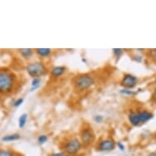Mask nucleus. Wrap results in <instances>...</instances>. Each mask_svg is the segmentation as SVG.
I'll return each instance as SVG.
<instances>
[{
    "instance_id": "412c9836",
    "label": "nucleus",
    "mask_w": 156,
    "mask_h": 156,
    "mask_svg": "<svg viewBox=\"0 0 156 156\" xmlns=\"http://www.w3.org/2000/svg\"><path fill=\"white\" fill-rule=\"evenodd\" d=\"M48 156H68L66 154L63 152V151H56V152H52V153L49 154Z\"/></svg>"
},
{
    "instance_id": "bb28decb",
    "label": "nucleus",
    "mask_w": 156,
    "mask_h": 156,
    "mask_svg": "<svg viewBox=\"0 0 156 156\" xmlns=\"http://www.w3.org/2000/svg\"><path fill=\"white\" fill-rule=\"evenodd\" d=\"M1 102H2V96L0 94V104H1Z\"/></svg>"
},
{
    "instance_id": "a211bd4d",
    "label": "nucleus",
    "mask_w": 156,
    "mask_h": 156,
    "mask_svg": "<svg viewBox=\"0 0 156 156\" xmlns=\"http://www.w3.org/2000/svg\"><path fill=\"white\" fill-rule=\"evenodd\" d=\"M123 96H127V97H129V96H134L136 94V92L132 89H128V88H123V89L120 90L119 92Z\"/></svg>"
},
{
    "instance_id": "9b49d317",
    "label": "nucleus",
    "mask_w": 156,
    "mask_h": 156,
    "mask_svg": "<svg viewBox=\"0 0 156 156\" xmlns=\"http://www.w3.org/2000/svg\"><path fill=\"white\" fill-rule=\"evenodd\" d=\"M137 115H138L139 119L141 121V124L146 123V122H148L151 119H152L154 117V115L151 112L148 111V110H137Z\"/></svg>"
},
{
    "instance_id": "c85d7f7f",
    "label": "nucleus",
    "mask_w": 156,
    "mask_h": 156,
    "mask_svg": "<svg viewBox=\"0 0 156 156\" xmlns=\"http://www.w3.org/2000/svg\"><path fill=\"white\" fill-rule=\"evenodd\" d=\"M77 156H81V155H77Z\"/></svg>"
},
{
    "instance_id": "20e7f679",
    "label": "nucleus",
    "mask_w": 156,
    "mask_h": 156,
    "mask_svg": "<svg viewBox=\"0 0 156 156\" xmlns=\"http://www.w3.org/2000/svg\"><path fill=\"white\" fill-rule=\"evenodd\" d=\"M83 149V146L77 136L68 137L62 144V151L68 156L80 155Z\"/></svg>"
},
{
    "instance_id": "cd10ccee",
    "label": "nucleus",
    "mask_w": 156,
    "mask_h": 156,
    "mask_svg": "<svg viewBox=\"0 0 156 156\" xmlns=\"http://www.w3.org/2000/svg\"><path fill=\"white\" fill-rule=\"evenodd\" d=\"M154 85H155V87H156V79L155 80H154Z\"/></svg>"
},
{
    "instance_id": "ddd939ff",
    "label": "nucleus",
    "mask_w": 156,
    "mask_h": 156,
    "mask_svg": "<svg viewBox=\"0 0 156 156\" xmlns=\"http://www.w3.org/2000/svg\"><path fill=\"white\" fill-rule=\"evenodd\" d=\"M42 84V80L39 79V78H34L31 80V83H30V92H34L37 89H38L40 86Z\"/></svg>"
},
{
    "instance_id": "f3484780",
    "label": "nucleus",
    "mask_w": 156,
    "mask_h": 156,
    "mask_svg": "<svg viewBox=\"0 0 156 156\" xmlns=\"http://www.w3.org/2000/svg\"><path fill=\"white\" fill-rule=\"evenodd\" d=\"M0 156H16L15 153L8 149H0Z\"/></svg>"
},
{
    "instance_id": "9d476101",
    "label": "nucleus",
    "mask_w": 156,
    "mask_h": 156,
    "mask_svg": "<svg viewBox=\"0 0 156 156\" xmlns=\"http://www.w3.org/2000/svg\"><path fill=\"white\" fill-rule=\"evenodd\" d=\"M18 53L21 56V58L25 61H30L34 57V50L32 48H20L18 49Z\"/></svg>"
},
{
    "instance_id": "393cba45",
    "label": "nucleus",
    "mask_w": 156,
    "mask_h": 156,
    "mask_svg": "<svg viewBox=\"0 0 156 156\" xmlns=\"http://www.w3.org/2000/svg\"><path fill=\"white\" fill-rule=\"evenodd\" d=\"M147 156H156V153L153 152V153H150Z\"/></svg>"
},
{
    "instance_id": "0eeeda50",
    "label": "nucleus",
    "mask_w": 156,
    "mask_h": 156,
    "mask_svg": "<svg viewBox=\"0 0 156 156\" xmlns=\"http://www.w3.org/2000/svg\"><path fill=\"white\" fill-rule=\"evenodd\" d=\"M138 83L137 78L131 74H125L122 78L120 81V84L123 87V88L133 89L135 87Z\"/></svg>"
},
{
    "instance_id": "f8f14e48",
    "label": "nucleus",
    "mask_w": 156,
    "mask_h": 156,
    "mask_svg": "<svg viewBox=\"0 0 156 156\" xmlns=\"http://www.w3.org/2000/svg\"><path fill=\"white\" fill-rule=\"evenodd\" d=\"M21 135L19 133H12V134H8V135L3 136L2 137V141L3 142H12V141H18L21 139Z\"/></svg>"
},
{
    "instance_id": "f03ea898",
    "label": "nucleus",
    "mask_w": 156,
    "mask_h": 156,
    "mask_svg": "<svg viewBox=\"0 0 156 156\" xmlns=\"http://www.w3.org/2000/svg\"><path fill=\"white\" fill-rule=\"evenodd\" d=\"M26 71L29 76L34 78H39L48 74L49 68L45 62L41 60H33L29 62L26 66Z\"/></svg>"
},
{
    "instance_id": "7ed1b4c3",
    "label": "nucleus",
    "mask_w": 156,
    "mask_h": 156,
    "mask_svg": "<svg viewBox=\"0 0 156 156\" xmlns=\"http://www.w3.org/2000/svg\"><path fill=\"white\" fill-rule=\"evenodd\" d=\"M96 84L94 75L88 73L78 74L73 79V86L78 92H85L93 87Z\"/></svg>"
},
{
    "instance_id": "2eb2a0df",
    "label": "nucleus",
    "mask_w": 156,
    "mask_h": 156,
    "mask_svg": "<svg viewBox=\"0 0 156 156\" xmlns=\"http://www.w3.org/2000/svg\"><path fill=\"white\" fill-rule=\"evenodd\" d=\"M48 141V136L47 134H40L37 137V142L40 146H43L44 144H46Z\"/></svg>"
},
{
    "instance_id": "423d86ee",
    "label": "nucleus",
    "mask_w": 156,
    "mask_h": 156,
    "mask_svg": "<svg viewBox=\"0 0 156 156\" xmlns=\"http://www.w3.org/2000/svg\"><path fill=\"white\" fill-rule=\"evenodd\" d=\"M116 147V142L111 136L101 139L96 146V150L100 152H110Z\"/></svg>"
},
{
    "instance_id": "5701e85b",
    "label": "nucleus",
    "mask_w": 156,
    "mask_h": 156,
    "mask_svg": "<svg viewBox=\"0 0 156 156\" xmlns=\"http://www.w3.org/2000/svg\"><path fill=\"white\" fill-rule=\"evenodd\" d=\"M150 53H151V56H152V57L156 58V49H152V50H151Z\"/></svg>"
},
{
    "instance_id": "4468645a",
    "label": "nucleus",
    "mask_w": 156,
    "mask_h": 156,
    "mask_svg": "<svg viewBox=\"0 0 156 156\" xmlns=\"http://www.w3.org/2000/svg\"><path fill=\"white\" fill-rule=\"evenodd\" d=\"M28 114H26V113L21 114V116L18 119V127L20 128H25L27 124V122H28Z\"/></svg>"
},
{
    "instance_id": "39448f33",
    "label": "nucleus",
    "mask_w": 156,
    "mask_h": 156,
    "mask_svg": "<svg viewBox=\"0 0 156 156\" xmlns=\"http://www.w3.org/2000/svg\"><path fill=\"white\" fill-rule=\"evenodd\" d=\"M79 139L81 141L83 148H88L96 141V134L94 130L89 125H84L80 129Z\"/></svg>"
},
{
    "instance_id": "aec40b11",
    "label": "nucleus",
    "mask_w": 156,
    "mask_h": 156,
    "mask_svg": "<svg viewBox=\"0 0 156 156\" xmlns=\"http://www.w3.org/2000/svg\"><path fill=\"white\" fill-rule=\"evenodd\" d=\"M93 120L95 123H101L104 121V116L102 115H96L93 116Z\"/></svg>"
},
{
    "instance_id": "6ab92c4d",
    "label": "nucleus",
    "mask_w": 156,
    "mask_h": 156,
    "mask_svg": "<svg viewBox=\"0 0 156 156\" xmlns=\"http://www.w3.org/2000/svg\"><path fill=\"white\" fill-rule=\"evenodd\" d=\"M24 101H25V99H24L23 97H19V98L16 99V100L13 101L12 106L15 108L20 107V106L24 103Z\"/></svg>"
},
{
    "instance_id": "6e6552de",
    "label": "nucleus",
    "mask_w": 156,
    "mask_h": 156,
    "mask_svg": "<svg viewBox=\"0 0 156 156\" xmlns=\"http://www.w3.org/2000/svg\"><path fill=\"white\" fill-rule=\"evenodd\" d=\"M67 67L66 66H54L49 68L48 74L52 80H59L66 74Z\"/></svg>"
},
{
    "instance_id": "4be33fe9",
    "label": "nucleus",
    "mask_w": 156,
    "mask_h": 156,
    "mask_svg": "<svg viewBox=\"0 0 156 156\" xmlns=\"http://www.w3.org/2000/svg\"><path fill=\"white\" fill-rule=\"evenodd\" d=\"M116 146L118 147V149L120 151H125V146L123 145L121 141H118V142H116Z\"/></svg>"
},
{
    "instance_id": "b1692460",
    "label": "nucleus",
    "mask_w": 156,
    "mask_h": 156,
    "mask_svg": "<svg viewBox=\"0 0 156 156\" xmlns=\"http://www.w3.org/2000/svg\"><path fill=\"white\" fill-rule=\"evenodd\" d=\"M152 99L156 101V88L155 90H154V92H153V94H152Z\"/></svg>"
},
{
    "instance_id": "f257e3e1",
    "label": "nucleus",
    "mask_w": 156,
    "mask_h": 156,
    "mask_svg": "<svg viewBox=\"0 0 156 156\" xmlns=\"http://www.w3.org/2000/svg\"><path fill=\"white\" fill-rule=\"evenodd\" d=\"M17 83V77L8 69H0V94L8 95L14 91Z\"/></svg>"
},
{
    "instance_id": "1a4fd4ad",
    "label": "nucleus",
    "mask_w": 156,
    "mask_h": 156,
    "mask_svg": "<svg viewBox=\"0 0 156 156\" xmlns=\"http://www.w3.org/2000/svg\"><path fill=\"white\" fill-rule=\"evenodd\" d=\"M34 54H35L38 60H44L48 59L50 56L52 55L53 50L51 48H34Z\"/></svg>"
},
{
    "instance_id": "a878e982",
    "label": "nucleus",
    "mask_w": 156,
    "mask_h": 156,
    "mask_svg": "<svg viewBox=\"0 0 156 156\" xmlns=\"http://www.w3.org/2000/svg\"><path fill=\"white\" fill-rule=\"evenodd\" d=\"M82 62H85V63H86V62H87V60L84 59V58H82Z\"/></svg>"
},
{
    "instance_id": "dca6fc26",
    "label": "nucleus",
    "mask_w": 156,
    "mask_h": 156,
    "mask_svg": "<svg viewBox=\"0 0 156 156\" xmlns=\"http://www.w3.org/2000/svg\"><path fill=\"white\" fill-rule=\"evenodd\" d=\"M123 49L122 48H113L112 49V53L116 58V60H119L121 56H123Z\"/></svg>"
}]
</instances>
